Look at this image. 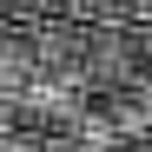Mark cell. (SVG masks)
Here are the masks:
<instances>
[{"instance_id": "obj_2", "label": "cell", "mask_w": 152, "mask_h": 152, "mask_svg": "<svg viewBox=\"0 0 152 152\" xmlns=\"http://www.w3.org/2000/svg\"><path fill=\"white\" fill-rule=\"evenodd\" d=\"M33 46H40V80L86 93V73H93V20L46 13V20H33Z\"/></svg>"}, {"instance_id": "obj_3", "label": "cell", "mask_w": 152, "mask_h": 152, "mask_svg": "<svg viewBox=\"0 0 152 152\" xmlns=\"http://www.w3.org/2000/svg\"><path fill=\"white\" fill-rule=\"evenodd\" d=\"M33 80H40V46H33V27L0 20V99H20Z\"/></svg>"}, {"instance_id": "obj_5", "label": "cell", "mask_w": 152, "mask_h": 152, "mask_svg": "<svg viewBox=\"0 0 152 152\" xmlns=\"http://www.w3.org/2000/svg\"><path fill=\"white\" fill-rule=\"evenodd\" d=\"M46 13H60V20H93V0H46Z\"/></svg>"}, {"instance_id": "obj_7", "label": "cell", "mask_w": 152, "mask_h": 152, "mask_svg": "<svg viewBox=\"0 0 152 152\" xmlns=\"http://www.w3.org/2000/svg\"><path fill=\"white\" fill-rule=\"evenodd\" d=\"M40 152H86L80 139H40Z\"/></svg>"}, {"instance_id": "obj_4", "label": "cell", "mask_w": 152, "mask_h": 152, "mask_svg": "<svg viewBox=\"0 0 152 152\" xmlns=\"http://www.w3.org/2000/svg\"><path fill=\"white\" fill-rule=\"evenodd\" d=\"M0 20H13V27H33V20H46V0H0Z\"/></svg>"}, {"instance_id": "obj_8", "label": "cell", "mask_w": 152, "mask_h": 152, "mask_svg": "<svg viewBox=\"0 0 152 152\" xmlns=\"http://www.w3.org/2000/svg\"><path fill=\"white\" fill-rule=\"evenodd\" d=\"M145 20H152V0H145Z\"/></svg>"}, {"instance_id": "obj_6", "label": "cell", "mask_w": 152, "mask_h": 152, "mask_svg": "<svg viewBox=\"0 0 152 152\" xmlns=\"http://www.w3.org/2000/svg\"><path fill=\"white\" fill-rule=\"evenodd\" d=\"M0 152H40L33 132H13V126H0Z\"/></svg>"}, {"instance_id": "obj_1", "label": "cell", "mask_w": 152, "mask_h": 152, "mask_svg": "<svg viewBox=\"0 0 152 152\" xmlns=\"http://www.w3.org/2000/svg\"><path fill=\"white\" fill-rule=\"evenodd\" d=\"M86 93H152V20L93 27V73Z\"/></svg>"}]
</instances>
